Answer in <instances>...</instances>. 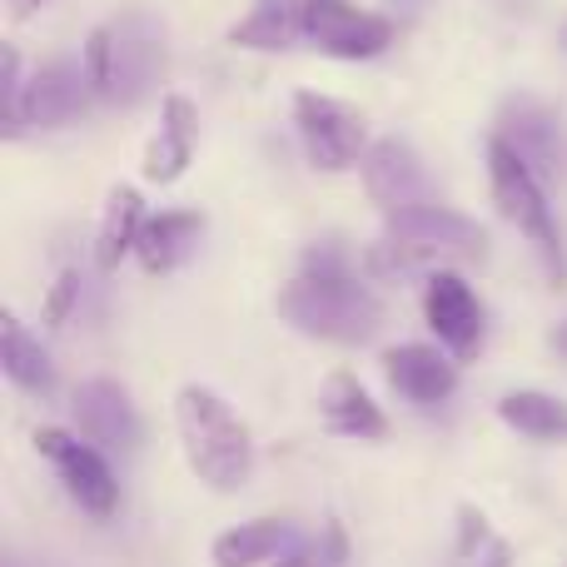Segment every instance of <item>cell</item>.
Wrapping results in <instances>:
<instances>
[{
	"label": "cell",
	"instance_id": "1",
	"mask_svg": "<svg viewBox=\"0 0 567 567\" xmlns=\"http://www.w3.org/2000/svg\"><path fill=\"white\" fill-rule=\"evenodd\" d=\"M478 259H483V229L443 205L389 215L379 245L369 249L373 275H419V269L439 275V269L478 265Z\"/></svg>",
	"mask_w": 567,
	"mask_h": 567
},
{
	"label": "cell",
	"instance_id": "2",
	"mask_svg": "<svg viewBox=\"0 0 567 567\" xmlns=\"http://www.w3.org/2000/svg\"><path fill=\"white\" fill-rule=\"evenodd\" d=\"M175 423L199 483H209L215 493L245 488L249 473H255V443H249V429L239 423V413L215 389L185 383L175 399Z\"/></svg>",
	"mask_w": 567,
	"mask_h": 567
},
{
	"label": "cell",
	"instance_id": "3",
	"mask_svg": "<svg viewBox=\"0 0 567 567\" xmlns=\"http://www.w3.org/2000/svg\"><path fill=\"white\" fill-rule=\"evenodd\" d=\"M80 65H85L100 100L135 105L165 75V25L145 10H125V16L90 30Z\"/></svg>",
	"mask_w": 567,
	"mask_h": 567
},
{
	"label": "cell",
	"instance_id": "4",
	"mask_svg": "<svg viewBox=\"0 0 567 567\" xmlns=\"http://www.w3.org/2000/svg\"><path fill=\"white\" fill-rule=\"evenodd\" d=\"M279 313L293 323L299 333L323 343H369L383 323V303L369 284H359V275L343 279H319V275H299L279 289Z\"/></svg>",
	"mask_w": 567,
	"mask_h": 567
},
{
	"label": "cell",
	"instance_id": "5",
	"mask_svg": "<svg viewBox=\"0 0 567 567\" xmlns=\"http://www.w3.org/2000/svg\"><path fill=\"white\" fill-rule=\"evenodd\" d=\"M488 179H493V205L503 209V219L533 245V255L543 259L553 284H567V239H563L558 215H553V205H548L543 179L533 175L503 140H488Z\"/></svg>",
	"mask_w": 567,
	"mask_h": 567
},
{
	"label": "cell",
	"instance_id": "6",
	"mask_svg": "<svg viewBox=\"0 0 567 567\" xmlns=\"http://www.w3.org/2000/svg\"><path fill=\"white\" fill-rule=\"evenodd\" d=\"M293 125H299L303 155L319 169H353L369 155V120L333 95L303 90V95L293 100Z\"/></svg>",
	"mask_w": 567,
	"mask_h": 567
},
{
	"label": "cell",
	"instance_id": "7",
	"mask_svg": "<svg viewBox=\"0 0 567 567\" xmlns=\"http://www.w3.org/2000/svg\"><path fill=\"white\" fill-rule=\"evenodd\" d=\"M35 449L40 458L55 468V478L65 483V493L80 503V513L90 518H110L120 508V483L110 473V463L100 458V449L80 433H65V429H40L35 433Z\"/></svg>",
	"mask_w": 567,
	"mask_h": 567
},
{
	"label": "cell",
	"instance_id": "8",
	"mask_svg": "<svg viewBox=\"0 0 567 567\" xmlns=\"http://www.w3.org/2000/svg\"><path fill=\"white\" fill-rule=\"evenodd\" d=\"M359 175H363L369 199L383 209V215H403V209L439 205L433 179H429V169H423L419 150H413L409 140H399V135L373 140L369 155H363V165H359Z\"/></svg>",
	"mask_w": 567,
	"mask_h": 567
},
{
	"label": "cell",
	"instance_id": "9",
	"mask_svg": "<svg viewBox=\"0 0 567 567\" xmlns=\"http://www.w3.org/2000/svg\"><path fill=\"white\" fill-rule=\"evenodd\" d=\"M423 319L439 333V349H449L453 359H478L483 339H488V313H483L478 293L468 289L453 269L423 279Z\"/></svg>",
	"mask_w": 567,
	"mask_h": 567
},
{
	"label": "cell",
	"instance_id": "10",
	"mask_svg": "<svg viewBox=\"0 0 567 567\" xmlns=\"http://www.w3.org/2000/svg\"><path fill=\"white\" fill-rule=\"evenodd\" d=\"M303 45L329 60H373L393 45V20L349 6V0H313Z\"/></svg>",
	"mask_w": 567,
	"mask_h": 567
},
{
	"label": "cell",
	"instance_id": "11",
	"mask_svg": "<svg viewBox=\"0 0 567 567\" xmlns=\"http://www.w3.org/2000/svg\"><path fill=\"white\" fill-rule=\"evenodd\" d=\"M493 140H503V145H508L538 179H553L563 169V159H567L558 110H548L543 100H533V95H513L508 105L498 110Z\"/></svg>",
	"mask_w": 567,
	"mask_h": 567
},
{
	"label": "cell",
	"instance_id": "12",
	"mask_svg": "<svg viewBox=\"0 0 567 567\" xmlns=\"http://www.w3.org/2000/svg\"><path fill=\"white\" fill-rule=\"evenodd\" d=\"M90 95H95V85H90L85 65H75V60H50V65H40L35 75L25 80V95H20V130L70 125L75 115H85Z\"/></svg>",
	"mask_w": 567,
	"mask_h": 567
},
{
	"label": "cell",
	"instance_id": "13",
	"mask_svg": "<svg viewBox=\"0 0 567 567\" xmlns=\"http://www.w3.org/2000/svg\"><path fill=\"white\" fill-rule=\"evenodd\" d=\"M70 413H75V433L90 439L95 449H135L140 443V413L115 379L80 383Z\"/></svg>",
	"mask_w": 567,
	"mask_h": 567
},
{
	"label": "cell",
	"instance_id": "14",
	"mask_svg": "<svg viewBox=\"0 0 567 567\" xmlns=\"http://www.w3.org/2000/svg\"><path fill=\"white\" fill-rule=\"evenodd\" d=\"M383 379L399 399L433 409V403L453 399L458 389V363L449 349H429V343H399V349L383 353Z\"/></svg>",
	"mask_w": 567,
	"mask_h": 567
},
{
	"label": "cell",
	"instance_id": "15",
	"mask_svg": "<svg viewBox=\"0 0 567 567\" xmlns=\"http://www.w3.org/2000/svg\"><path fill=\"white\" fill-rule=\"evenodd\" d=\"M195 140H199V110L185 95H169L159 105V130L145 150V179L150 185H175L195 159Z\"/></svg>",
	"mask_w": 567,
	"mask_h": 567
},
{
	"label": "cell",
	"instance_id": "16",
	"mask_svg": "<svg viewBox=\"0 0 567 567\" xmlns=\"http://www.w3.org/2000/svg\"><path fill=\"white\" fill-rule=\"evenodd\" d=\"M319 413H323V429L343 433V439H383V433H389L383 409L369 399V389H363L353 373H333V379L323 383Z\"/></svg>",
	"mask_w": 567,
	"mask_h": 567
},
{
	"label": "cell",
	"instance_id": "17",
	"mask_svg": "<svg viewBox=\"0 0 567 567\" xmlns=\"http://www.w3.org/2000/svg\"><path fill=\"white\" fill-rule=\"evenodd\" d=\"M205 239V215H189V209H169V215L145 219V235H140V269L145 275H169L179 269Z\"/></svg>",
	"mask_w": 567,
	"mask_h": 567
},
{
	"label": "cell",
	"instance_id": "18",
	"mask_svg": "<svg viewBox=\"0 0 567 567\" xmlns=\"http://www.w3.org/2000/svg\"><path fill=\"white\" fill-rule=\"evenodd\" d=\"M313 0H255L245 20L229 30L239 50H293L309 30Z\"/></svg>",
	"mask_w": 567,
	"mask_h": 567
},
{
	"label": "cell",
	"instance_id": "19",
	"mask_svg": "<svg viewBox=\"0 0 567 567\" xmlns=\"http://www.w3.org/2000/svg\"><path fill=\"white\" fill-rule=\"evenodd\" d=\"M0 369H6V379L16 383V389L40 393V399L55 389V363H50L45 343H40L10 309L0 313Z\"/></svg>",
	"mask_w": 567,
	"mask_h": 567
},
{
	"label": "cell",
	"instance_id": "20",
	"mask_svg": "<svg viewBox=\"0 0 567 567\" xmlns=\"http://www.w3.org/2000/svg\"><path fill=\"white\" fill-rule=\"evenodd\" d=\"M140 235H145V199H140V189L130 185L110 189L105 219H100V235H95V265L120 269V259H130L140 249Z\"/></svg>",
	"mask_w": 567,
	"mask_h": 567
},
{
	"label": "cell",
	"instance_id": "21",
	"mask_svg": "<svg viewBox=\"0 0 567 567\" xmlns=\"http://www.w3.org/2000/svg\"><path fill=\"white\" fill-rule=\"evenodd\" d=\"M293 543V528L279 518H255V523H239V528L219 533L215 548H209V558L215 567H259L269 558H279L284 548Z\"/></svg>",
	"mask_w": 567,
	"mask_h": 567
},
{
	"label": "cell",
	"instance_id": "22",
	"mask_svg": "<svg viewBox=\"0 0 567 567\" xmlns=\"http://www.w3.org/2000/svg\"><path fill=\"white\" fill-rule=\"evenodd\" d=\"M498 419L508 423L513 433L533 443H567V403L558 393H543V389H518L498 403Z\"/></svg>",
	"mask_w": 567,
	"mask_h": 567
},
{
	"label": "cell",
	"instance_id": "23",
	"mask_svg": "<svg viewBox=\"0 0 567 567\" xmlns=\"http://www.w3.org/2000/svg\"><path fill=\"white\" fill-rule=\"evenodd\" d=\"M20 95H25V80H20V55L16 45H0V125L6 135H20Z\"/></svg>",
	"mask_w": 567,
	"mask_h": 567
},
{
	"label": "cell",
	"instance_id": "24",
	"mask_svg": "<svg viewBox=\"0 0 567 567\" xmlns=\"http://www.w3.org/2000/svg\"><path fill=\"white\" fill-rule=\"evenodd\" d=\"M75 309H80V275L75 269H65V275L50 284L45 303H40V319H45V329H65Z\"/></svg>",
	"mask_w": 567,
	"mask_h": 567
},
{
	"label": "cell",
	"instance_id": "25",
	"mask_svg": "<svg viewBox=\"0 0 567 567\" xmlns=\"http://www.w3.org/2000/svg\"><path fill=\"white\" fill-rule=\"evenodd\" d=\"M343 558H349V548H343V533L329 528V533H323V543H313V548H293L279 567H343Z\"/></svg>",
	"mask_w": 567,
	"mask_h": 567
},
{
	"label": "cell",
	"instance_id": "26",
	"mask_svg": "<svg viewBox=\"0 0 567 567\" xmlns=\"http://www.w3.org/2000/svg\"><path fill=\"white\" fill-rule=\"evenodd\" d=\"M458 518H463V543H458V548H463V553H473L483 538H488V523H483V513H473V508H463Z\"/></svg>",
	"mask_w": 567,
	"mask_h": 567
},
{
	"label": "cell",
	"instance_id": "27",
	"mask_svg": "<svg viewBox=\"0 0 567 567\" xmlns=\"http://www.w3.org/2000/svg\"><path fill=\"white\" fill-rule=\"evenodd\" d=\"M488 567H513V548H508V543H493V553H488Z\"/></svg>",
	"mask_w": 567,
	"mask_h": 567
},
{
	"label": "cell",
	"instance_id": "28",
	"mask_svg": "<svg viewBox=\"0 0 567 567\" xmlns=\"http://www.w3.org/2000/svg\"><path fill=\"white\" fill-rule=\"evenodd\" d=\"M553 343H558V353H567V323H558V333H553Z\"/></svg>",
	"mask_w": 567,
	"mask_h": 567
},
{
	"label": "cell",
	"instance_id": "29",
	"mask_svg": "<svg viewBox=\"0 0 567 567\" xmlns=\"http://www.w3.org/2000/svg\"><path fill=\"white\" fill-rule=\"evenodd\" d=\"M35 6H45V0H16V10L25 16V10H35Z\"/></svg>",
	"mask_w": 567,
	"mask_h": 567
}]
</instances>
